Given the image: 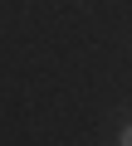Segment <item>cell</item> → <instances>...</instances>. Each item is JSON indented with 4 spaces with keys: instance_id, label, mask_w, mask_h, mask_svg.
Masks as SVG:
<instances>
[{
    "instance_id": "cell-1",
    "label": "cell",
    "mask_w": 132,
    "mask_h": 146,
    "mask_svg": "<svg viewBox=\"0 0 132 146\" xmlns=\"http://www.w3.org/2000/svg\"><path fill=\"white\" fill-rule=\"evenodd\" d=\"M122 146H132V122H127V127H122Z\"/></svg>"
}]
</instances>
